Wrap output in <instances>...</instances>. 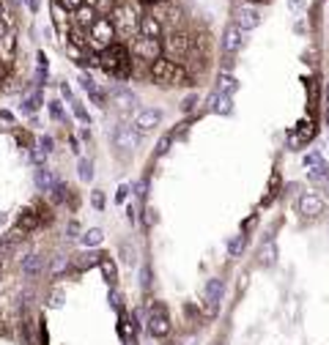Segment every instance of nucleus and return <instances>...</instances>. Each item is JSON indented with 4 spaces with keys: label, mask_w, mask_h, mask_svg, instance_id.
<instances>
[{
    "label": "nucleus",
    "mask_w": 329,
    "mask_h": 345,
    "mask_svg": "<svg viewBox=\"0 0 329 345\" xmlns=\"http://www.w3.org/2000/svg\"><path fill=\"white\" fill-rule=\"evenodd\" d=\"M110 304H113V307H121V296H118V290H110Z\"/></svg>",
    "instance_id": "nucleus-50"
},
{
    "label": "nucleus",
    "mask_w": 329,
    "mask_h": 345,
    "mask_svg": "<svg viewBox=\"0 0 329 345\" xmlns=\"http://www.w3.org/2000/svg\"><path fill=\"white\" fill-rule=\"evenodd\" d=\"M149 331H151L154 337H159V340L170 334V321H167V313L165 315H151L149 318Z\"/></svg>",
    "instance_id": "nucleus-18"
},
{
    "label": "nucleus",
    "mask_w": 329,
    "mask_h": 345,
    "mask_svg": "<svg viewBox=\"0 0 329 345\" xmlns=\"http://www.w3.org/2000/svg\"><path fill=\"white\" fill-rule=\"evenodd\" d=\"M113 19V28H116L121 36L126 39H135L140 33V19H143V11H140V3L137 0H129V3L124 6H116V11L110 14Z\"/></svg>",
    "instance_id": "nucleus-1"
},
{
    "label": "nucleus",
    "mask_w": 329,
    "mask_h": 345,
    "mask_svg": "<svg viewBox=\"0 0 329 345\" xmlns=\"http://www.w3.org/2000/svg\"><path fill=\"white\" fill-rule=\"evenodd\" d=\"M50 195H52V200H55V203H60V200L66 198V186H63V184H55V186H52V192H50Z\"/></svg>",
    "instance_id": "nucleus-38"
},
{
    "label": "nucleus",
    "mask_w": 329,
    "mask_h": 345,
    "mask_svg": "<svg viewBox=\"0 0 329 345\" xmlns=\"http://www.w3.org/2000/svg\"><path fill=\"white\" fill-rule=\"evenodd\" d=\"M71 112H75V118H80V124H85V126L91 124V115H88V110H85V104L80 99L71 101Z\"/></svg>",
    "instance_id": "nucleus-29"
},
{
    "label": "nucleus",
    "mask_w": 329,
    "mask_h": 345,
    "mask_svg": "<svg viewBox=\"0 0 329 345\" xmlns=\"http://www.w3.org/2000/svg\"><path fill=\"white\" fill-rule=\"evenodd\" d=\"M126 195H129V184H121V186H118V192H116V203H118V206L126 200Z\"/></svg>",
    "instance_id": "nucleus-42"
},
{
    "label": "nucleus",
    "mask_w": 329,
    "mask_h": 345,
    "mask_svg": "<svg viewBox=\"0 0 329 345\" xmlns=\"http://www.w3.org/2000/svg\"><path fill=\"white\" fill-rule=\"evenodd\" d=\"M113 39H116V28H113V22H110V19H107V17L93 19L91 33H88V42H91V47H96V50H107V47L113 44Z\"/></svg>",
    "instance_id": "nucleus-5"
},
{
    "label": "nucleus",
    "mask_w": 329,
    "mask_h": 345,
    "mask_svg": "<svg viewBox=\"0 0 329 345\" xmlns=\"http://www.w3.org/2000/svg\"><path fill=\"white\" fill-rule=\"evenodd\" d=\"M93 263H96V258H93V255H88V252H83V255H75L71 269H75V272H85V269H91Z\"/></svg>",
    "instance_id": "nucleus-26"
},
{
    "label": "nucleus",
    "mask_w": 329,
    "mask_h": 345,
    "mask_svg": "<svg viewBox=\"0 0 329 345\" xmlns=\"http://www.w3.org/2000/svg\"><path fill=\"white\" fill-rule=\"evenodd\" d=\"M274 260H277V247H274V241H266L258 252V263L261 266H272Z\"/></svg>",
    "instance_id": "nucleus-22"
},
{
    "label": "nucleus",
    "mask_w": 329,
    "mask_h": 345,
    "mask_svg": "<svg viewBox=\"0 0 329 345\" xmlns=\"http://www.w3.org/2000/svg\"><path fill=\"white\" fill-rule=\"evenodd\" d=\"M47 107H50V115L55 121H63L66 118V112H63V104H60L58 99H52V101H47Z\"/></svg>",
    "instance_id": "nucleus-32"
},
{
    "label": "nucleus",
    "mask_w": 329,
    "mask_h": 345,
    "mask_svg": "<svg viewBox=\"0 0 329 345\" xmlns=\"http://www.w3.org/2000/svg\"><path fill=\"white\" fill-rule=\"evenodd\" d=\"M60 6H63L66 11H80L83 9V0H58Z\"/></svg>",
    "instance_id": "nucleus-37"
},
{
    "label": "nucleus",
    "mask_w": 329,
    "mask_h": 345,
    "mask_svg": "<svg viewBox=\"0 0 329 345\" xmlns=\"http://www.w3.org/2000/svg\"><path fill=\"white\" fill-rule=\"evenodd\" d=\"M63 266H66V258H63V255H58V258L52 260V274H55V272H60V269H63Z\"/></svg>",
    "instance_id": "nucleus-47"
},
{
    "label": "nucleus",
    "mask_w": 329,
    "mask_h": 345,
    "mask_svg": "<svg viewBox=\"0 0 329 345\" xmlns=\"http://www.w3.org/2000/svg\"><path fill=\"white\" fill-rule=\"evenodd\" d=\"M140 285H143V288H149V285H151V269H149V266H145L143 272H140Z\"/></svg>",
    "instance_id": "nucleus-44"
},
{
    "label": "nucleus",
    "mask_w": 329,
    "mask_h": 345,
    "mask_svg": "<svg viewBox=\"0 0 329 345\" xmlns=\"http://www.w3.org/2000/svg\"><path fill=\"white\" fill-rule=\"evenodd\" d=\"M102 239H104V230L102 227H91L88 233L83 236V244L85 247H96V244H102Z\"/></svg>",
    "instance_id": "nucleus-28"
},
{
    "label": "nucleus",
    "mask_w": 329,
    "mask_h": 345,
    "mask_svg": "<svg viewBox=\"0 0 329 345\" xmlns=\"http://www.w3.org/2000/svg\"><path fill=\"white\" fill-rule=\"evenodd\" d=\"M6 36H9V25H6L3 19H0V39H6Z\"/></svg>",
    "instance_id": "nucleus-52"
},
{
    "label": "nucleus",
    "mask_w": 329,
    "mask_h": 345,
    "mask_svg": "<svg viewBox=\"0 0 329 345\" xmlns=\"http://www.w3.org/2000/svg\"><path fill=\"white\" fill-rule=\"evenodd\" d=\"M99 266H102V274H104V280L110 282H116V277H118V266H116V260L110 258V255H102V260H99Z\"/></svg>",
    "instance_id": "nucleus-23"
},
{
    "label": "nucleus",
    "mask_w": 329,
    "mask_h": 345,
    "mask_svg": "<svg viewBox=\"0 0 329 345\" xmlns=\"http://www.w3.org/2000/svg\"><path fill=\"white\" fill-rule=\"evenodd\" d=\"M203 310H206V315H209V318H214V315H217V301H214V299H206V304H203Z\"/></svg>",
    "instance_id": "nucleus-41"
},
{
    "label": "nucleus",
    "mask_w": 329,
    "mask_h": 345,
    "mask_svg": "<svg viewBox=\"0 0 329 345\" xmlns=\"http://www.w3.org/2000/svg\"><path fill=\"white\" fill-rule=\"evenodd\" d=\"M58 184V175H55V170H50L47 165H42L36 170V186L39 189H44V192H52V186Z\"/></svg>",
    "instance_id": "nucleus-17"
},
{
    "label": "nucleus",
    "mask_w": 329,
    "mask_h": 345,
    "mask_svg": "<svg viewBox=\"0 0 329 345\" xmlns=\"http://www.w3.org/2000/svg\"><path fill=\"white\" fill-rule=\"evenodd\" d=\"M137 143H140V134L135 132V126H129V124H118L116 129H113V145H116L118 151H124V154H135Z\"/></svg>",
    "instance_id": "nucleus-6"
},
{
    "label": "nucleus",
    "mask_w": 329,
    "mask_h": 345,
    "mask_svg": "<svg viewBox=\"0 0 329 345\" xmlns=\"http://www.w3.org/2000/svg\"><path fill=\"white\" fill-rule=\"evenodd\" d=\"M66 230H69V236H77V233H80V222L71 219V222H69V227H66Z\"/></svg>",
    "instance_id": "nucleus-51"
},
{
    "label": "nucleus",
    "mask_w": 329,
    "mask_h": 345,
    "mask_svg": "<svg viewBox=\"0 0 329 345\" xmlns=\"http://www.w3.org/2000/svg\"><path fill=\"white\" fill-rule=\"evenodd\" d=\"M217 88H220V93H223V96H233V93L239 91V83H236V77H233V74L220 71V77H217Z\"/></svg>",
    "instance_id": "nucleus-19"
},
{
    "label": "nucleus",
    "mask_w": 329,
    "mask_h": 345,
    "mask_svg": "<svg viewBox=\"0 0 329 345\" xmlns=\"http://www.w3.org/2000/svg\"><path fill=\"white\" fill-rule=\"evenodd\" d=\"M96 9H99V17H107L116 11V0H96Z\"/></svg>",
    "instance_id": "nucleus-33"
},
{
    "label": "nucleus",
    "mask_w": 329,
    "mask_h": 345,
    "mask_svg": "<svg viewBox=\"0 0 329 345\" xmlns=\"http://www.w3.org/2000/svg\"><path fill=\"white\" fill-rule=\"evenodd\" d=\"M60 93H63V99L69 101V104H71V101H75V96H71V88H69V83H60Z\"/></svg>",
    "instance_id": "nucleus-46"
},
{
    "label": "nucleus",
    "mask_w": 329,
    "mask_h": 345,
    "mask_svg": "<svg viewBox=\"0 0 329 345\" xmlns=\"http://www.w3.org/2000/svg\"><path fill=\"white\" fill-rule=\"evenodd\" d=\"M91 206L102 211V208H104V195L102 192H91Z\"/></svg>",
    "instance_id": "nucleus-39"
},
{
    "label": "nucleus",
    "mask_w": 329,
    "mask_h": 345,
    "mask_svg": "<svg viewBox=\"0 0 329 345\" xmlns=\"http://www.w3.org/2000/svg\"><path fill=\"white\" fill-rule=\"evenodd\" d=\"M326 124H329V110H326Z\"/></svg>",
    "instance_id": "nucleus-58"
},
{
    "label": "nucleus",
    "mask_w": 329,
    "mask_h": 345,
    "mask_svg": "<svg viewBox=\"0 0 329 345\" xmlns=\"http://www.w3.org/2000/svg\"><path fill=\"white\" fill-rule=\"evenodd\" d=\"M6 17V6H3V0H0V19Z\"/></svg>",
    "instance_id": "nucleus-55"
},
{
    "label": "nucleus",
    "mask_w": 329,
    "mask_h": 345,
    "mask_svg": "<svg viewBox=\"0 0 329 345\" xmlns=\"http://www.w3.org/2000/svg\"><path fill=\"white\" fill-rule=\"evenodd\" d=\"M0 121H14V115H11L9 110H0Z\"/></svg>",
    "instance_id": "nucleus-53"
},
{
    "label": "nucleus",
    "mask_w": 329,
    "mask_h": 345,
    "mask_svg": "<svg viewBox=\"0 0 329 345\" xmlns=\"http://www.w3.org/2000/svg\"><path fill=\"white\" fill-rule=\"evenodd\" d=\"M77 22H80V25H85V28H91V25H93V11L83 6V9L77 11Z\"/></svg>",
    "instance_id": "nucleus-34"
},
{
    "label": "nucleus",
    "mask_w": 329,
    "mask_h": 345,
    "mask_svg": "<svg viewBox=\"0 0 329 345\" xmlns=\"http://www.w3.org/2000/svg\"><path fill=\"white\" fill-rule=\"evenodd\" d=\"M244 244H247V236L244 233L233 236V239L228 241V252H231V258H239V255L244 252Z\"/></svg>",
    "instance_id": "nucleus-25"
},
{
    "label": "nucleus",
    "mask_w": 329,
    "mask_h": 345,
    "mask_svg": "<svg viewBox=\"0 0 329 345\" xmlns=\"http://www.w3.org/2000/svg\"><path fill=\"white\" fill-rule=\"evenodd\" d=\"M159 124H162V112L154 110V107H143V110H137V115H135V132L137 134H149V132L157 129Z\"/></svg>",
    "instance_id": "nucleus-8"
},
{
    "label": "nucleus",
    "mask_w": 329,
    "mask_h": 345,
    "mask_svg": "<svg viewBox=\"0 0 329 345\" xmlns=\"http://www.w3.org/2000/svg\"><path fill=\"white\" fill-rule=\"evenodd\" d=\"M42 88H36V91L33 93H28V96H25V101H22V112H36L39 107H42Z\"/></svg>",
    "instance_id": "nucleus-24"
},
{
    "label": "nucleus",
    "mask_w": 329,
    "mask_h": 345,
    "mask_svg": "<svg viewBox=\"0 0 329 345\" xmlns=\"http://www.w3.org/2000/svg\"><path fill=\"white\" fill-rule=\"evenodd\" d=\"M159 52H162V44L157 42V39H145V36H137L132 39V55L137 60H157Z\"/></svg>",
    "instance_id": "nucleus-7"
},
{
    "label": "nucleus",
    "mask_w": 329,
    "mask_h": 345,
    "mask_svg": "<svg viewBox=\"0 0 329 345\" xmlns=\"http://www.w3.org/2000/svg\"><path fill=\"white\" fill-rule=\"evenodd\" d=\"M22 272L28 277H39L44 272V258L42 255H28V258L22 260Z\"/></svg>",
    "instance_id": "nucleus-21"
},
{
    "label": "nucleus",
    "mask_w": 329,
    "mask_h": 345,
    "mask_svg": "<svg viewBox=\"0 0 329 345\" xmlns=\"http://www.w3.org/2000/svg\"><path fill=\"white\" fill-rule=\"evenodd\" d=\"M195 107H198V96H195V93H190V96L181 101V112H192Z\"/></svg>",
    "instance_id": "nucleus-36"
},
{
    "label": "nucleus",
    "mask_w": 329,
    "mask_h": 345,
    "mask_svg": "<svg viewBox=\"0 0 329 345\" xmlns=\"http://www.w3.org/2000/svg\"><path fill=\"white\" fill-rule=\"evenodd\" d=\"M137 3H159V0H137Z\"/></svg>",
    "instance_id": "nucleus-57"
},
{
    "label": "nucleus",
    "mask_w": 329,
    "mask_h": 345,
    "mask_svg": "<svg viewBox=\"0 0 329 345\" xmlns=\"http://www.w3.org/2000/svg\"><path fill=\"white\" fill-rule=\"evenodd\" d=\"M192 47H195V39L184 30H173L165 42V52H167V60H187L192 55Z\"/></svg>",
    "instance_id": "nucleus-4"
},
{
    "label": "nucleus",
    "mask_w": 329,
    "mask_h": 345,
    "mask_svg": "<svg viewBox=\"0 0 329 345\" xmlns=\"http://www.w3.org/2000/svg\"><path fill=\"white\" fill-rule=\"evenodd\" d=\"M261 22H264V17H261L258 9H252V6H241V9H236V28L239 30H255Z\"/></svg>",
    "instance_id": "nucleus-9"
},
{
    "label": "nucleus",
    "mask_w": 329,
    "mask_h": 345,
    "mask_svg": "<svg viewBox=\"0 0 329 345\" xmlns=\"http://www.w3.org/2000/svg\"><path fill=\"white\" fill-rule=\"evenodd\" d=\"M206 104H209V110H211V112H217V115H231V112H233L231 96H223V93H220V91L209 93V99H206Z\"/></svg>",
    "instance_id": "nucleus-14"
},
{
    "label": "nucleus",
    "mask_w": 329,
    "mask_h": 345,
    "mask_svg": "<svg viewBox=\"0 0 329 345\" xmlns=\"http://www.w3.org/2000/svg\"><path fill=\"white\" fill-rule=\"evenodd\" d=\"M140 36H145V39H162V22H159L154 14H149V17H143L140 19Z\"/></svg>",
    "instance_id": "nucleus-15"
},
{
    "label": "nucleus",
    "mask_w": 329,
    "mask_h": 345,
    "mask_svg": "<svg viewBox=\"0 0 329 345\" xmlns=\"http://www.w3.org/2000/svg\"><path fill=\"white\" fill-rule=\"evenodd\" d=\"M151 77H154V83H159V85H187L190 83V74L181 69L178 63L167 60V58L154 60L151 63Z\"/></svg>",
    "instance_id": "nucleus-2"
},
{
    "label": "nucleus",
    "mask_w": 329,
    "mask_h": 345,
    "mask_svg": "<svg viewBox=\"0 0 329 345\" xmlns=\"http://www.w3.org/2000/svg\"><path fill=\"white\" fill-rule=\"evenodd\" d=\"M124 263H135V252H132L129 244H124Z\"/></svg>",
    "instance_id": "nucleus-48"
},
{
    "label": "nucleus",
    "mask_w": 329,
    "mask_h": 345,
    "mask_svg": "<svg viewBox=\"0 0 329 345\" xmlns=\"http://www.w3.org/2000/svg\"><path fill=\"white\" fill-rule=\"evenodd\" d=\"M223 47H225V52H239L241 47H244V30H239L236 25H228L225 33H223Z\"/></svg>",
    "instance_id": "nucleus-11"
},
{
    "label": "nucleus",
    "mask_w": 329,
    "mask_h": 345,
    "mask_svg": "<svg viewBox=\"0 0 329 345\" xmlns=\"http://www.w3.org/2000/svg\"><path fill=\"white\" fill-rule=\"evenodd\" d=\"M77 170H80V178H83V181H91V178H93V165H91V159H80V162H77Z\"/></svg>",
    "instance_id": "nucleus-31"
},
{
    "label": "nucleus",
    "mask_w": 329,
    "mask_h": 345,
    "mask_svg": "<svg viewBox=\"0 0 329 345\" xmlns=\"http://www.w3.org/2000/svg\"><path fill=\"white\" fill-rule=\"evenodd\" d=\"M297 208H299L302 216H318L321 211H324V200H321L318 195H313V192H305V195H299Z\"/></svg>",
    "instance_id": "nucleus-10"
},
{
    "label": "nucleus",
    "mask_w": 329,
    "mask_h": 345,
    "mask_svg": "<svg viewBox=\"0 0 329 345\" xmlns=\"http://www.w3.org/2000/svg\"><path fill=\"white\" fill-rule=\"evenodd\" d=\"M113 96H116V101H118L121 110H135L137 96L129 91V88H116V91H113Z\"/></svg>",
    "instance_id": "nucleus-20"
},
{
    "label": "nucleus",
    "mask_w": 329,
    "mask_h": 345,
    "mask_svg": "<svg viewBox=\"0 0 329 345\" xmlns=\"http://www.w3.org/2000/svg\"><path fill=\"white\" fill-rule=\"evenodd\" d=\"M39 222H42V214H39L36 208H25V211L19 214L17 227L22 230V233H30V230H36V227H39Z\"/></svg>",
    "instance_id": "nucleus-16"
},
{
    "label": "nucleus",
    "mask_w": 329,
    "mask_h": 345,
    "mask_svg": "<svg viewBox=\"0 0 329 345\" xmlns=\"http://www.w3.org/2000/svg\"><path fill=\"white\" fill-rule=\"evenodd\" d=\"M50 304H52V307H60V304H63V290H60V288H55L50 293Z\"/></svg>",
    "instance_id": "nucleus-40"
},
{
    "label": "nucleus",
    "mask_w": 329,
    "mask_h": 345,
    "mask_svg": "<svg viewBox=\"0 0 329 345\" xmlns=\"http://www.w3.org/2000/svg\"><path fill=\"white\" fill-rule=\"evenodd\" d=\"M252 3H266V0H247V6H252Z\"/></svg>",
    "instance_id": "nucleus-56"
},
{
    "label": "nucleus",
    "mask_w": 329,
    "mask_h": 345,
    "mask_svg": "<svg viewBox=\"0 0 329 345\" xmlns=\"http://www.w3.org/2000/svg\"><path fill=\"white\" fill-rule=\"evenodd\" d=\"M118 331H121V337H124V345H137V342H135V329H132V323L126 321L124 315H121V326H118Z\"/></svg>",
    "instance_id": "nucleus-27"
},
{
    "label": "nucleus",
    "mask_w": 329,
    "mask_h": 345,
    "mask_svg": "<svg viewBox=\"0 0 329 345\" xmlns=\"http://www.w3.org/2000/svg\"><path fill=\"white\" fill-rule=\"evenodd\" d=\"M170 143H173V134H167V137L159 140V148H157V154H159V157H162V154L167 151V148H170Z\"/></svg>",
    "instance_id": "nucleus-43"
},
{
    "label": "nucleus",
    "mask_w": 329,
    "mask_h": 345,
    "mask_svg": "<svg viewBox=\"0 0 329 345\" xmlns=\"http://www.w3.org/2000/svg\"><path fill=\"white\" fill-rule=\"evenodd\" d=\"M25 6H28L30 11H39V0H25Z\"/></svg>",
    "instance_id": "nucleus-54"
},
{
    "label": "nucleus",
    "mask_w": 329,
    "mask_h": 345,
    "mask_svg": "<svg viewBox=\"0 0 329 345\" xmlns=\"http://www.w3.org/2000/svg\"><path fill=\"white\" fill-rule=\"evenodd\" d=\"M313 134H315V126H313V121H302V124L297 126V132H291V137H288V143H291L294 148H299V145L310 143V140H313Z\"/></svg>",
    "instance_id": "nucleus-13"
},
{
    "label": "nucleus",
    "mask_w": 329,
    "mask_h": 345,
    "mask_svg": "<svg viewBox=\"0 0 329 345\" xmlns=\"http://www.w3.org/2000/svg\"><path fill=\"white\" fill-rule=\"evenodd\" d=\"M52 145H55V140H52V137H47V134H44V137H42V148H44L47 154H50V151H52Z\"/></svg>",
    "instance_id": "nucleus-49"
},
{
    "label": "nucleus",
    "mask_w": 329,
    "mask_h": 345,
    "mask_svg": "<svg viewBox=\"0 0 329 345\" xmlns=\"http://www.w3.org/2000/svg\"><path fill=\"white\" fill-rule=\"evenodd\" d=\"M154 17H157L159 19V22H167V25H170V28H181V22H184V14H181V9H176V6H162V3H159V9H157V14H154Z\"/></svg>",
    "instance_id": "nucleus-12"
},
{
    "label": "nucleus",
    "mask_w": 329,
    "mask_h": 345,
    "mask_svg": "<svg viewBox=\"0 0 329 345\" xmlns=\"http://www.w3.org/2000/svg\"><path fill=\"white\" fill-rule=\"evenodd\" d=\"M288 9H291V11H305L307 3H305V0H288Z\"/></svg>",
    "instance_id": "nucleus-45"
},
{
    "label": "nucleus",
    "mask_w": 329,
    "mask_h": 345,
    "mask_svg": "<svg viewBox=\"0 0 329 345\" xmlns=\"http://www.w3.org/2000/svg\"><path fill=\"white\" fill-rule=\"evenodd\" d=\"M30 159L36 162L39 167H42V165H44V159H47V151H44L42 145H33V148H30Z\"/></svg>",
    "instance_id": "nucleus-35"
},
{
    "label": "nucleus",
    "mask_w": 329,
    "mask_h": 345,
    "mask_svg": "<svg viewBox=\"0 0 329 345\" xmlns=\"http://www.w3.org/2000/svg\"><path fill=\"white\" fill-rule=\"evenodd\" d=\"M99 66L107 71H113L116 77L126 80L132 71V60H129V52L126 47H118V44H110L107 50H102V58H99Z\"/></svg>",
    "instance_id": "nucleus-3"
},
{
    "label": "nucleus",
    "mask_w": 329,
    "mask_h": 345,
    "mask_svg": "<svg viewBox=\"0 0 329 345\" xmlns=\"http://www.w3.org/2000/svg\"><path fill=\"white\" fill-rule=\"evenodd\" d=\"M220 296H223V280H209V285H206V299L220 301Z\"/></svg>",
    "instance_id": "nucleus-30"
}]
</instances>
